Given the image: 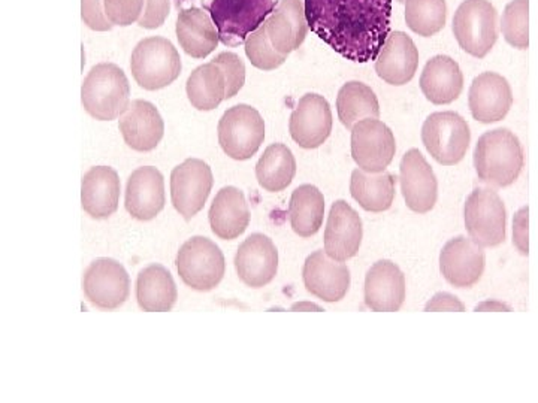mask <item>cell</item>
Segmentation results:
<instances>
[{
	"mask_svg": "<svg viewBox=\"0 0 538 403\" xmlns=\"http://www.w3.org/2000/svg\"><path fill=\"white\" fill-rule=\"evenodd\" d=\"M213 63L222 67L226 76V99L235 97L245 84V65L235 53H220Z\"/></svg>",
	"mask_w": 538,
	"mask_h": 403,
	"instance_id": "obj_39",
	"label": "cell"
},
{
	"mask_svg": "<svg viewBox=\"0 0 538 403\" xmlns=\"http://www.w3.org/2000/svg\"><path fill=\"white\" fill-rule=\"evenodd\" d=\"M208 217L215 236L234 240L247 230L252 215L243 191L229 186L215 195Z\"/></svg>",
	"mask_w": 538,
	"mask_h": 403,
	"instance_id": "obj_27",
	"label": "cell"
},
{
	"mask_svg": "<svg viewBox=\"0 0 538 403\" xmlns=\"http://www.w3.org/2000/svg\"><path fill=\"white\" fill-rule=\"evenodd\" d=\"M425 311L426 312H431V311H459V312H462V311H465V305L456 296L441 291V293H437L430 302H427L426 306H425Z\"/></svg>",
	"mask_w": 538,
	"mask_h": 403,
	"instance_id": "obj_44",
	"label": "cell"
},
{
	"mask_svg": "<svg viewBox=\"0 0 538 403\" xmlns=\"http://www.w3.org/2000/svg\"><path fill=\"white\" fill-rule=\"evenodd\" d=\"M528 224H530V208L523 206L517 211L513 218V245L522 256L530 254V235H528Z\"/></svg>",
	"mask_w": 538,
	"mask_h": 403,
	"instance_id": "obj_43",
	"label": "cell"
},
{
	"mask_svg": "<svg viewBox=\"0 0 538 403\" xmlns=\"http://www.w3.org/2000/svg\"><path fill=\"white\" fill-rule=\"evenodd\" d=\"M269 40L278 53L291 54L304 44L308 33L302 0H280L265 22Z\"/></svg>",
	"mask_w": 538,
	"mask_h": 403,
	"instance_id": "obj_25",
	"label": "cell"
},
{
	"mask_svg": "<svg viewBox=\"0 0 538 403\" xmlns=\"http://www.w3.org/2000/svg\"><path fill=\"white\" fill-rule=\"evenodd\" d=\"M453 35L466 54L484 58L498 40V13L489 0H464L453 17Z\"/></svg>",
	"mask_w": 538,
	"mask_h": 403,
	"instance_id": "obj_7",
	"label": "cell"
},
{
	"mask_svg": "<svg viewBox=\"0 0 538 403\" xmlns=\"http://www.w3.org/2000/svg\"><path fill=\"white\" fill-rule=\"evenodd\" d=\"M405 275L393 261L380 260L366 272L365 305L371 311H400L405 302Z\"/></svg>",
	"mask_w": 538,
	"mask_h": 403,
	"instance_id": "obj_21",
	"label": "cell"
},
{
	"mask_svg": "<svg viewBox=\"0 0 538 403\" xmlns=\"http://www.w3.org/2000/svg\"><path fill=\"white\" fill-rule=\"evenodd\" d=\"M131 70L139 87L156 92L179 76L181 58L171 40L162 36L145 38L133 49Z\"/></svg>",
	"mask_w": 538,
	"mask_h": 403,
	"instance_id": "obj_5",
	"label": "cell"
},
{
	"mask_svg": "<svg viewBox=\"0 0 538 403\" xmlns=\"http://www.w3.org/2000/svg\"><path fill=\"white\" fill-rule=\"evenodd\" d=\"M175 32L179 47L193 58H205L220 42L213 19L199 8H188L178 14Z\"/></svg>",
	"mask_w": 538,
	"mask_h": 403,
	"instance_id": "obj_29",
	"label": "cell"
},
{
	"mask_svg": "<svg viewBox=\"0 0 538 403\" xmlns=\"http://www.w3.org/2000/svg\"><path fill=\"white\" fill-rule=\"evenodd\" d=\"M422 142L438 163L455 166L464 160L470 148V126L453 110L434 113L423 123Z\"/></svg>",
	"mask_w": 538,
	"mask_h": 403,
	"instance_id": "obj_9",
	"label": "cell"
},
{
	"mask_svg": "<svg viewBox=\"0 0 538 403\" xmlns=\"http://www.w3.org/2000/svg\"><path fill=\"white\" fill-rule=\"evenodd\" d=\"M236 274L247 287L262 288L278 270V251L271 238L253 233L239 245L235 256Z\"/></svg>",
	"mask_w": 538,
	"mask_h": 403,
	"instance_id": "obj_19",
	"label": "cell"
},
{
	"mask_svg": "<svg viewBox=\"0 0 538 403\" xmlns=\"http://www.w3.org/2000/svg\"><path fill=\"white\" fill-rule=\"evenodd\" d=\"M405 23L418 36L441 32L447 19L446 0H405Z\"/></svg>",
	"mask_w": 538,
	"mask_h": 403,
	"instance_id": "obj_36",
	"label": "cell"
},
{
	"mask_svg": "<svg viewBox=\"0 0 538 403\" xmlns=\"http://www.w3.org/2000/svg\"><path fill=\"white\" fill-rule=\"evenodd\" d=\"M244 45L245 54L250 60V63L261 70H274L280 67L287 60V54L278 53L271 44L265 23L256 32L248 35Z\"/></svg>",
	"mask_w": 538,
	"mask_h": 403,
	"instance_id": "obj_38",
	"label": "cell"
},
{
	"mask_svg": "<svg viewBox=\"0 0 538 403\" xmlns=\"http://www.w3.org/2000/svg\"><path fill=\"white\" fill-rule=\"evenodd\" d=\"M364 238L362 220L345 200L331 206L325 229V251L336 261H347L359 253Z\"/></svg>",
	"mask_w": 538,
	"mask_h": 403,
	"instance_id": "obj_20",
	"label": "cell"
},
{
	"mask_svg": "<svg viewBox=\"0 0 538 403\" xmlns=\"http://www.w3.org/2000/svg\"><path fill=\"white\" fill-rule=\"evenodd\" d=\"M277 0H213L209 15L226 47L245 44L248 35L261 27L272 14Z\"/></svg>",
	"mask_w": 538,
	"mask_h": 403,
	"instance_id": "obj_4",
	"label": "cell"
},
{
	"mask_svg": "<svg viewBox=\"0 0 538 403\" xmlns=\"http://www.w3.org/2000/svg\"><path fill=\"white\" fill-rule=\"evenodd\" d=\"M486 266L483 247L471 238L457 236L447 242L440 253V270L448 284L471 288L480 281Z\"/></svg>",
	"mask_w": 538,
	"mask_h": 403,
	"instance_id": "obj_16",
	"label": "cell"
},
{
	"mask_svg": "<svg viewBox=\"0 0 538 403\" xmlns=\"http://www.w3.org/2000/svg\"><path fill=\"white\" fill-rule=\"evenodd\" d=\"M501 32L505 42L513 48H530V0L507 3L501 17Z\"/></svg>",
	"mask_w": 538,
	"mask_h": 403,
	"instance_id": "obj_37",
	"label": "cell"
},
{
	"mask_svg": "<svg viewBox=\"0 0 538 403\" xmlns=\"http://www.w3.org/2000/svg\"><path fill=\"white\" fill-rule=\"evenodd\" d=\"M214 184L213 170L204 160L187 158L171 174V200L179 215L192 220L202 211Z\"/></svg>",
	"mask_w": 538,
	"mask_h": 403,
	"instance_id": "obj_13",
	"label": "cell"
},
{
	"mask_svg": "<svg viewBox=\"0 0 538 403\" xmlns=\"http://www.w3.org/2000/svg\"><path fill=\"white\" fill-rule=\"evenodd\" d=\"M120 178L109 166H95L83 176L81 205L85 213L96 220L111 217L118 209Z\"/></svg>",
	"mask_w": 538,
	"mask_h": 403,
	"instance_id": "obj_26",
	"label": "cell"
},
{
	"mask_svg": "<svg viewBox=\"0 0 538 403\" xmlns=\"http://www.w3.org/2000/svg\"><path fill=\"white\" fill-rule=\"evenodd\" d=\"M396 153L395 135L378 118H365L352 129V157L365 172L380 174Z\"/></svg>",
	"mask_w": 538,
	"mask_h": 403,
	"instance_id": "obj_12",
	"label": "cell"
},
{
	"mask_svg": "<svg viewBox=\"0 0 538 403\" xmlns=\"http://www.w3.org/2000/svg\"><path fill=\"white\" fill-rule=\"evenodd\" d=\"M396 178L389 172L371 174L354 169L350 179V195L368 213H383L395 200Z\"/></svg>",
	"mask_w": 538,
	"mask_h": 403,
	"instance_id": "obj_31",
	"label": "cell"
},
{
	"mask_svg": "<svg viewBox=\"0 0 538 403\" xmlns=\"http://www.w3.org/2000/svg\"><path fill=\"white\" fill-rule=\"evenodd\" d=\"M177 270L186 286L196 291H211L220 284L226 263L222 249L211 239L193 236L177 254Z\"/></svg>",
	"mask_w": 538,
	"mask_h": 403,
	"instance_id": "obj_8",
	"label": "cell"
},
{
	"mask_svg": "<svg viewBox=\"0 0 538 403\" xmlns=\"http://www.w3.org/2000/svg\"><path fill=\"white\" fill-rule=\"evenodd\" d=\"M475 311H477V312H478V311H498V312L504 311V312H510L512 308L508 306V305H505V304H503V302H498V300H486V302H483V304L477 305V306H475Z\"/></svg>",
	"mask_w": 538,
	"mask_h": 403,
	"instance_id": "obj_45",
	"label": "cell"
},
{
	"mask_svg": "<svg viewBox=\"0 0 538 403\" xmlns=\"http://www.w3.org/2000/svg\"><path fill=\"white\" fill-rule=\"evenodd\" d=\"M81 104L87 114L99 121L122 117L131 104V85L123 69L114 63L92 67L81 85Z\"/></svg>",
	"mask_w": 538,
	"mask_h": 403,
	"instance_id": "obj_3",
	"label": "cell"
},
{
	"mask_svg": "<svg viewBox=\"0 0 538 403\" xmlns=\"http://www.w3.org/2000/svg\"><path fill=\"white\" fill-rule=\"evenodd\" d=\"M325 197L320 190L311 184L295 188L288 204V218L295 233L301 238H311L323 224Z\"/></svg>",
	"mask_w": 538,
	"mask_h": 403,
	"instance_id": "obj_32",
	"label": "cell"
},
{
	"mask_svg": "<svg viewBox=\"0 0 538 403\" xmlns=\"http://www.w3.org/2000/svg\"><path fill=\"white\" fill-rule=\"evenodd\" d=\"M83 290L87 300L99 309L113 311L122 306L131 293V278L117 260L96 258L85 269Z\"/></svg>",
	"mask_w": 538,
	"mask_h": 403,
	"instance_id": "obj_11",
	"label": "cell"
},
{
	"mask_svg": "<svg viewBox=\"0 0 538 403\" xmlns=\"http://www.w3.org/2000/svg\"><path fill=\"white\" fill-rule=\"evenodd\" d=\"M296 175L295 156L284 144L269 145L256 165V178L263 190L278 193L292 184Z\"/></svg>",
	"mask_w": 538,
	"mask_h": 403,
	"instance_id": "obj_33",
	"label": "cell"
},
{
	"mask_svg": "<svg viewBox=\"0 0 538 403\" xmlns=\"http://www.w3.org/2000/svg\"><path fill=\"white\" fill-rule=\"evenodd\" d=\"M525 163L519 138L508 129L484 132L474 148L478 179L492 188H504L519 179Z\"/></svg>",
	"mask_w": 538,
	"mask_h": 403,
	"instance_id": "obj_2",
	"label": "cell"
},
{
	"mask_svg": "<svg viewBox=\"0 0 538 403\" xmlns=\"http://www.w3.org/2000/svg\"><path fill=\"white\" fill-rule=\"evenodd\" d=\"M396 2H400V3H404V2H405V0H396Z\"/></svg>",
	"mask_w": 538,
	"mask_h": 403,
	"instance_id": "obj_47",
	"label": "cell"
},
{
	"mask_svg": "<svg viewBox=\"0 0 538 403\" xmlns=\"http://www.w3.org/2000/svg\"><path fill=\"white\" fill-rule=\"evenodd\" d=\"M178 299L175 281L165 266L153 263L144 268L136 281V300L142 311L168 312Z\"/></svg>",
	"mask_w": 538,
	"mask_h": 403,
	"instance_id": "obj_30",
	"label": "cell"
},
{
	"mask_svg": "<svg viewBox=\"0 0 538 403\" xmlns=\"http://www.w3.org/2000/svg\"><path fill=\"white\" fill-rule=\"evenodd\" d=\"M187 97L197 110H213L226 100V76L222 67L209 62L196 67L187 79Z\"/></svg>",
	"mask_w": 538,
	"mask_h": 403,
	"instance_id": "obj_34",
	"label": "cell"
},
{
	"mask_svg": "<svg viewBox=\"0 0 538 403\" xmlns=\"http://www.w3.org/2000/svg\"><path fill=\"white\" fill-rule=\"evenodd\" d=\"M296 309H299V311H311V309H314V311H322L320 306H317V305H314V304H308V302H304V304H296V305H293V306H292V311H296Z\"/></svg>",
	"mask_w": 538,
	"mask_h": 403,
	"instance_id": "obj_46",
	"label": "cell"
},
{
	"mask_svg": "<svg viewBox=\"0 0 538 403\" xmlns=\"http://www.w3.org/2000/svg\"><path fill=\"white\" fill-rule=\"evenodd\" d=\"M304 286L308 293L327 304L340 302L350 288V270L344 261H336L320 249L307 257L302 269Z\"/></svg>",
	"mask_w": 538,
	"mask_h": 403,
	"instance_id": "obj_17",
	"label": "cell"
},
{
	"mask_svg": "<svg viewBox=\"0 0 538 403\" xmlns=\"http://www.w3.org/2000/svg\"><path fill=\"white\" fill-rule=\"evenodd\" d=\"M169 9H171L169 0H145L144 11L138 19V24L148 30L158 28L166 22Z\"/></svg>",
	"mask_w": 538,
	"mask_h": 403,
	"instance_id": "obj_42",
	"label": "cell"
},
{
	"mask_svg": "<svg viewBox=\"0 0 538 403\" xmlns=\"http://www.w3.org/2000/svg\"><path fill=\"white\" fill-rule=\"evenodd\" d=\"M332 110L327 100L316 93L299 99L288 121V132L295 142L305 149L322 147L332 132Z\"/></svg>",
	"mask_w": 538,
	"mask_h": 403,
	"instance_id": "obj_14",
	"label": "cell"
},
{
	"mask_svg": "<svg viewBox=\"0 0 538 403\" xmlns=\"http://www.w3.org/2000/svg\"><path fill=\"white\" fill-rule=\"evenodd\" d=\"M418 67V49L404 32H391L375 58V72L384 83L401 87L410 83Z\"/></svg>",
	"mask_w": 538,
	"mask_h": 403,
	"instance_id": "obj_24",
	"label": "cell"
},
{
	"mask_svg": "<svg viewBox=\"0 0 538 403\" xmlns=\"http://www.w3.org/2000/svg\"><path fill=\"white\" fill-rule=\"evenodd\" d=\"M336 110L341 124L352 130L361 120L380 117V104L370 85L361 81H350L338 92Z\"/></svg>",
	"mask_w": 538,
	"mask_h": 403,
	"instance_id": "obj_35",
	"label": "cell"
},
{
	"mask_svg": "<svg viewBox=\"0 0 538 403\" xmlns=\"http://www.w3.org/2000/svg\"><path fill=\"white\" fill-rule=\"evenodd\" d=\"M124 142L139 153L153 151L163 138L165 123L157 108L147 100H132L118 120Z\"/></svg>",
	"mask_w": 538,
	"mask_h": 403,
	"instance_id": "obj_22",
	"label": "cell"
},
{
	"mask_svg": "<svg viewBox=\"0 0 538 403\" xmlns=\"http://www.w3.org/2000/svg\"><path fill=\"white\" fill-rule=\"evenodd\" d=\"M81 18L84 24L95 32H108L114 27L106 17L104 0H81Z\"/></svg>",
	"mask_w": 538,
	"mask_h": 403,
	"instance_id": "obj_41",
	"label": "cell"
},
{
	"mask_svg": "<svg viewBox=\"0 0 538 403\" xmlns=\"http://www.w3.org/2000/svg\"><path fill=\"white\" fill-rule=\"evenodd\" d=\"M311 32L356 63L380 54L391 35L392 0H304Z\"/></svg>",
	"mask_w": 538,
	"mask_h": 403,
	"instance_id": "obj_1",
	"label": "cell"
},
{
	"mask_svg": "<svg viewBox=\"0 0 538 403\" xmlns=\"http://www.w3.org/2000/svg\"><path fill=\"white\" fill-rule=\"evenodd\" d=\"M105 13L114 26H131L142 15L145 0H104Z\"/></svg>",
	"mask_w": 538,
	"mask_h": 403,
	"instance_id": "obj_40",
	"label": "cell"
},
{
	"mask_svg": "<svg viewBox=\"0 0 538 403\" xmlns=\"http://www.w3.org/2000/svg\"><path fill=\"white\" fill-rule=\"evenodd\" d=\"M400 183L405 205L413 213L426 214L438 199V181L432 167L417 148L408 149L400 165Z\"/></svg>",
	"mask_w": 538,
	"mask_h": 403,
	"instance_id": "obj_15",
	"label": "cell"
},
{
	"mask_svg": "<svg viewBox=\"0 0 538 403\" xmlns=\"http://www.w3.org/2000/svg\"><path fill=\"white\" fill-rule=\"evenodd\" d=\"M218 144L234 160L252 158L265 139V121L250 105L229 108L218 121Z\"/></svg>",
	"mask_w": 538,
	"mask_h": 403,
	"instance_id": "obj_10",
	"label": "cell"
},
{
	"mask_svg": "<svg viewBox=\"0 0 538 403\" xmlns=\"http://www.w3.org/2000/svg\"><path fill=\"white\" fill-rule=\"evenodd\" d=\"M165 202V181L161 170L153 166L133 170L126 186L127 213L139 221H149L161 214Z\"/></svg>",
	"mask_w": 538,
	"mask_h": 403,
	"instance_id": "obj_23",
	"label": "cell"
},
{
	"mask_svg": "<svg viewBox=\"0 0 538 403\" xmlns=\"http://www.w3.org/2000/svg\"><path fill=\"white\" fill-rule=\"evenodd\" d=\"M468 106L478 123H498L507 117L513 106L512 87L503 75L483 72L473 79L468 92Z\"/></svg>",
	"mask_w": 538,
	"mask_h": 403,
	"instance_id": "obj_18",
	"label": "cell"
},
{
	"mask_svg": "<svg viewBox=\"0 0 538 403\" xmlns=\"http://www.w3.org/2000/svg\"><path fill=\"white\" fill-rule=\"evenodd\" d=\"M421 90L434 105H450L464 90V74L455 60L448 56H435L423 67Z\"/></svg>",
	"mask_w": 538,
	"mask_h": 403,
	"instance_id": "obj_28",
	"label": "cell"
},
{
	"mask_svg": "<svg viewBox=\"0 0 538 403\" xmlns=\"http://www.w3.org/2000/svg\"><path fill=\"white\" fill-rule=\"evenodd\" d=\"M465 227L477 245L494 248L507 239V211L503 199L492 187H478L466 197Z\"/></svg>",
	"mask_w": 538,
	"mask_h": 403,
	"instance_id": "obj_6",
	"label": "cell"
}]
</instances>
